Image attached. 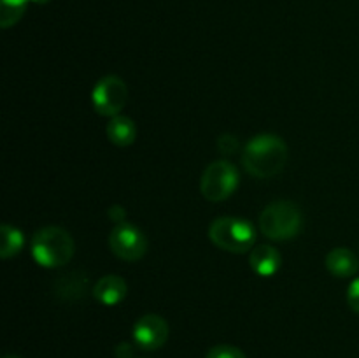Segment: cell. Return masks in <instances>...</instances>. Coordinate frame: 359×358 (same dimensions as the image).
I'll return each instance as SVG.
<instances>
[{
    "instance_id": "1",
    "label": "cell",
    "mask_w": 359,
    "mask_h": 358,
    "mask_svg": "<svg viewBox=\"0 0 359 358\" xmlns=\"http://www.w3.org/2000/svg\"><path fill=\"white\" fill-rule=\"evenodd\" d=\"M287 161V146L279 135L262 133L251 139L242 153L245 171L258 179H269L279 174Z\"/></svg>"
},
{
    "instance_id": "2",
    "label": "cell",
    "mask_w": 359,
    "mask_h": 358,
    "mask_svg": "<svg viewBox=\"0 0 359 358\" xmlns=\"http://www.w3.org/2000/svg\"><path fill=\"white\" fill-rule=\"evenodd\" d=\"M304 225V214L297 204L277 200L259 214V230L272 241H290L297 237Z\"/></svg>"
},
{
    "instance_id": "3",
    "label": "cell",
    "mask_w": 359,
    "mask_h": 358,
    "mask_svg": "<svg viewBox=\"0 0 359 358\" xmlns=\"http://www.w3.org/2000/svg\"><path fill=\"white\" fill-rule=\"evenodd\" d=\"M32 255L42 267H62L74 256V239L60 227H44L32 239Z\"/></svg>"
},
{
    "instance_id": "4",
    "label": "cell",
    "mask_w": 359,
    "mask_h": 358,
    "mask_svg": "<svg viewBox=\"0 0 359 358\" xmlns=\"http://www.w3.org/2000/svg\"><path fill=\"white\" fill-rule=\"evenodd\" d=\"M209 237L217 248L224 251L245 253L255 244L256 232L248 220L223 216L212 221L209 227Z\"/></svg>"
},
{
    "instance_id": "5",
    "label": "cell",
    "mask_w": 359,
    "mask_h": 358,
    "mask_svg": "<svg viewBox=\"0 0 359 358\" xmlns=\"http://www.w3.org/2000/svg\"><path fill=\"white\" fill-rule=\"evenodd\" d=\"M238 186V171L226 160H217L203 171L200 179L202 195L210 202L228 199Z\"/></svg>"
},
{
    "instance_id": "6",
    "label": "cell",
    "mask_w": 359,
    "mask_h": 358,
    "mask_svg": "<svg viewBox=\"0 0 359 358\" xmlns=\"http://www.w3.org/2000/svg\"><path fill=\"white\" fill-rule=\"evenodd\" d=\"M93 107L102 116H118L128 100V88L119 76H105L95 84L91 93Z\"/></svg>"
},
{
    "instance_id": "7",
    "label": "cell",
    "mask_w": 359,
    "mask_h": 358,
    "mask_svg": "<svg viewBox=\"0 0 359 358\" xmlns=\"http://www.w3.org/2000/svg\"><path fill=\"white\" fill-rule=\"evenodd\" d=\"M109 246L118 258L125 262H137L147 251V239L135 225L128 221L116 223L109 235Z\"/></svg>"
},
{
    "instance_id": "8",
    "label": "cell",
    "mask_w": 359,
    "mask_h": 358,
    "mask_svg": "<svg viewBox=\"0 0 359 358\" xmlns=\"http://www.w3.org/2000/svg\"><path fill=\"white\" fill-rule=\"evenodd\" d=\"M168 339V323L158 314H146L133 326V340L146 351L160 350Z\"/></svg>"
},
{
    "instance_id": "9",
    "label": "cell",
    "mask_w": 359,
    "mask_h": 358,
    "mask_svg": "<svg viewBox=\"0 0 359 358\" xmlns=\"http://www.w3.org/2000/svg\"><path fill=\"white\" fill-rule=\"evenodd\" d=\"M90 281H88L86 274L83 272H69L60 276L53 284L55 295L62 300H79L86 295Z\"/></svg>"
},
{
    "instance_id": "10",
    "label": "cell",
    "mask_w": 359,
    "mask_h": 358,
    "mask_svg": "<svg viewBox=\"0 0 359 358\" xmlns=\"http://www.w3.org/2000/svg\"><path fill=\"white\" fill-rule=\"evenodd\" d=\"M126 286L125 279L116 274L111 276H104L93 288V295L98 302H102L104 305H116L126 297Z\"/></svg>"
},
{
    "instance_id": "11",
    "label": "cell",
    "mask_w": 359,
    "mask_h": 358,
    "mask_svg": "<svg viewBox=\"0 0 359 358\" xmlns=\"http://www.w3.org/2000/svg\"><path fill=\"white\" fill-rule=\"evenodd\" d=\"M326 269L335 277H353L359 270V260L351 249L335 248L326 256Z\"/></svg>"
},
{
    "instance_id": "12",
    "label": "cell",
    "mask_w": 359,
    "mask_h": 358,
    "mask_svg": "<svg viewBox=\"0 0 359 358\" xmlns=\"http://www.w3.org/2000/svg\"><path fill=\"white\" fill-rule=\"evenodd\" d=\"M249 262H251V269L258 276L270 277L280 269L283 258H280V253L273 246H258L256 249H252Z\"/></svg>"
},
{
    "instance_id": "13",
    "label": "cell",
    "mask_w": 359,
    "mask_h": 358,
    "mask_svg": "<svg viewBox=\"0 0 359 358\" xmlns=\"http://www.w3.org/2000/svg\"><path fill=\"white\" fill-rule=\"evenodd\" d=\"M107 137L114 146L126 147L135 140L137 126L128 116H114L107 125Z\"/></svg>"
},
{
    "instance_id": "14",
    "label": "cell",
    "mask_w": 359,
    "mask_h": 358,
    "mask_svg": "<svg viewBox=\"0 0 359 358\" xmlns=\"http://www.w3.org/2000/svg\"><path fill=\"white\" fill-rule=\"evenodd\" d=\"M25 244V239L18 228L11 225H2L0 228V256L2 258H11L18 255Z\"/></svg>"
},
{
    "instance_id": "15",
    "label": "cell",
    "mask_w": 359,
    "mask_h": 358,
    "mask_svg": "<svg viewBox=\"0 0 359 358\" xmlns=\"http://www.w3.org/2000/svg\"><path fill=\"white\" fill-rule=\"evenodd\" d=\"M28 0H2L0 4V25L2 28H9L21 20L27 11Z\"/></svg>"
},
{
    "instance_id": "16",
    "label": "cell",
    "mask_w": 359,
    "mask_h": 358,
    "mask_svg": "<svg viewBox=\"0 0 359 358\" xmlns=\"http://www.w3.org/2000/svg\"><path fill=\"white\" fill-rule=\"evenodd\" d=\"M205 358H248L244 351L238 347L230 346V344H219V346L210 347Z\"/></svg>"
},
{
    "instance_id": "17",
    "label": "cell",
    "mask_w": 359,
    "mask_h": 358,
    "mask_svg": "<svg viewBox=\"0 0 359 358\" xmlns=\"http://www.w3.org/2000/svg\"><path fill=\"white\" fill-rule=\"evenodd\" d=\"M217 147H219L221 153L233 154L238 150V140L233 135H230V133H224V135L217 139Z\"/></svg>"
},
{
    "instance_id": "18",
    "label": "cell",
    "mask_w": 359,
    "mask_h": 358,
    "mask_svg": "<svg viewBox=\"0 0 359 358\" xmlns=\"http://www.w3.org/2000/svg\"><path fill=\"white\" fill-rule=\"evenodd\" d=\"M347 304L353 309L354 312L359 314V277L349 284V290H347Z\"/></svg>"
},
{
    "instance_id": "19",
    "label": "cell",
    "mask_w": 359,
    "mask_h": 358,
    "mask_svg": "<svg viewBox=\"0 0 359 358\" xmlns=\"http://www.w3.org/2000/svg\"><path fill=\"white\" fill-rule=\"evenodd\" d=\"M116 358H133V347L130 343H119L114 350Z\"/></svg>"
},
{
    "instance_id": "20",
    "label": "cell",
    "mask_w": 359,
    "mask_h": 358,
    "mask_svg": "<svg viewBox=\"0 0 359 358\" xmlns=\"http://www.w3.org/2000/svg\"><path fill=\"white\" fill-rule=\"evenodd\" d=\"M109 216H111L112 221H116V223H121V221L125 220L126 213L123 211L121 206H112L111 209H109Z\"/></svg>"
},
{
    "instance_id": "21",
    "label": "cell",
    "mask_w": 359,
    "mask_h": 358,
    "mask_svg": "<svg viewBox=\"0 0 359 358\" xmlns=\"http://www.w3.org/2000/svg\"><path fill=\"white\" fill-rule=\"evenodd\" d=\"M32 2H35V4H41V6H42V4H48L49 0H32Z\"/></svg>"
},
{
    "instance_id": "22",
    "label": "cell",
    "mask_w": 359,
    "mask_h": 358,
    "mask_svg": "<svg viewBox=\"0 0 359 358\" xmlns=\"http://www.w3.org/2000/svg\"><path fill=\"white\" fill-rule=\"evenodd\" d=\"M4 358H20V357H14V354H7V357H4Z\"/></svg>"
}]
</instances>
